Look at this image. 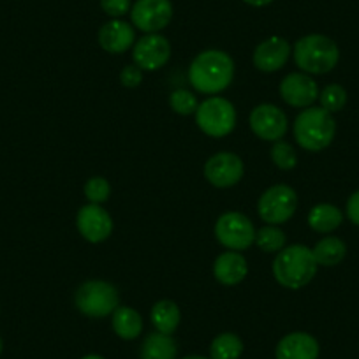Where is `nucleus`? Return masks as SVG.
<instances>
[{"label":"nucleus","instance_id":"c85d7f7f","mask_svg":"<svg viewBox=\"0 0 359 359\" xmlns=\"http://www.w3.org/2000/svg\"><path fill=\"white\" fill-rule=\"evenodd\" d=\"M169 104H171L172 111L178 113L182 116H187V115H194L196 109H198V99L192 92L189 90H175L169 97Z\"/></svg>","mask_w":359,"mask_h":359},{"label":"nucleus","instance_id":"7ed1b4c3","mask_svg":"<svg viewBox=\"0 0 359 359\" xmlns=\"http://www.w3.org/2000/svg\"><path fill=\"white\" fill-rule=\"evenodd\" d=\"M337 134L333 115L324 108L303 109L294 120L296 143L306 151H320L330 147Z\"/></svg>","mask_w":359,"mask_h":359},{"label":"nucleus","instance_id":"b1692460","mask_svg":"<svg viewBox=\"0 0 359 359\" xmlns=\"http://www.w3.org/2000/svg\"><path fill=\"white\" fill-rule=\"evenodd\" d=\"M243 352V341L234 333H222L210 345V359H238Z\"/></svg>","mask_w":359,"mask_h":359},{"label":"nucleus","instance_id":"4be33fe9","mask_svg":"<svg viewBox=\"0 0 359 359\" xmlns=\"http://www.w3.org/2000/svg\"><path fill=\"white\" fill-rule=\"evenodd\" d=\"M150 319L158 333L172 334L178 330L180 320H182V312H180L178 305L175 302H171V299H161L151 309Z\"/></svg>","mask_w":359,"mask_h":359},{"label":"nucleus","instance_id":"aec40b11","mask_svg":"<svg viewBox=\"0 0 359 359\" xmlns=\"http://www.w3.org/2000/svg\"><path fill=\"white\" fill-rule=\"evenodd\" d=\"M306 222H309V226L316 233L326 234L341 226V222H344V213L334 205L320 203V205H316L310 210L309 217H306Z\"/></svg>","mask_w":359,"mask_h":359},{"label":"nucleus","instance_id":"423d86ee","mask_svg":"<svg viewBox=\"0 0 359 359\" xmlns=\"http://www.w3.org/2000/svg\"><path fill=\"white\" fill-rule=\"evenodd\" d=\"M196 123L210 137H224L236 127V109L224 97H208L196 109Z\"/></svg>","mask_w":359,"mask_h":359},{"label":"nucleus","instance_id":"cd10ccee","mask_svg":"<svg viewBox=\"0 0 359 359\" xmlns=\"http://www.w3.org/2000/svg\"><path fill=\"white\" fill-rule=\"evenodd\" d=\"M271 161L277 165L278 169H284V171H291L298 164V155L296 150L292 148V144L285 143V141H277L271 148Z\"/></svg>","mask_w":359,"mask_h":359},{"label":"nucleus","instance_id":"9b49d317","mask_svg":"<svg viewBox=\"0 0 359 359\" xmlns=\"http://www.w3.org/2000/svg\"><path fill=\"white\" fill-rule=\"evenodd\" d=\"M250 129L259 140L264 141H282V137L287 133V116L282 111L280 108H277L275 104H259L252 109L250 118Z\"/></svg>","mask_w":359,"mask_h":359},{"label":"nucleus","instance_id":"c9c22d12","mask_svg":"<svg viewBox=\"0 0 359 359\" xmlns=\"http://www.w3.org/2000/svg\"><path fill=\"white\" fill-rule=\"evenodd\" d=\"M2 348H4V341H2V338H0V354H2Z\"/></svg>","mask_w":359,"mask_h":359},{"label":"nucleus","instance_id":"dca6fc26","mask_svg":"<svg viewBox=\"0 0 359 359\" xmlns=\"http://www.w3.org/2000/svg\"><path fill=\"white\" fill-rule=\"evenodd\" d=\"M134 43H136V30H134V25L127 23L126 20H111L99 30V44L108 53H123L133 48Z\"/></svg>","mask_w":359,"mask_h":359},{"label":"nucleus","instance_id":"20e7f679","mask_svg":"<svg viewBox=\"0 0 359 359\" xmlns=\"http://www.w3.org/2000/svg\"><path fill=\"white\" fill-rule=\"evenodd\" d=\"M340 50L337 43L323 34H310L294 44V62L306 74H326L337 67Z\"/></svg>","mask_w":359,"mask_h":359},{"label":"nucleus","instance_id":"ddd939ff","mask_svg":"<svg viewBox=\"0 0 359 359\" xmlns=\"http://www.w3.org/2000/svg\"><path fill=\"white\" fill-rule=\"evenodd\" d=\"M76 226L79 234L90 243H101L113 233V219L101 205H85L76 215Z\"/></svg>","mask_w":359,"mask_h":359},{"label":"nucleus","instance_id":"412c9836","mask_svg":"<svg viewBox=\"0 0 359 359\" xmlns=\"http://www.w3.org/2000/svg\"><path fill=\"white\" fill-rule=\"evenodd\" d=\"M111 324L115 333L123 340H134L143 331V319L134 309L126 305L116 306L115 312L111 313Z\"/></svg>","mask_w":359,"mask_h":359},{"label":"nucleus","instance_id":"f03ea898","mask_svg":"<svg viewBox=\"0 0 359 359\" xmlns=\"http://www.w3.org/2000/svg\"><path fill=\"white\" fill-rule=\"evenodd\" d=\"M316 257L306 245H289L277 254L273 261V277L282 287L302 289L313 280L317 273Z\"/></svg>","mask_w":359,"mask_h":359},{"label":"nucleus","instance_id":"0eeeda50","mask_svg":"<svg viewBox=\"0 0 359 359\" xmlns=\"http://www.w3.org/2000/svg\"><path fill=\"white\" fill-rule=\"evenodd\" d=\"M298 208V194L289 185H273L262 192L257 203L259 217L269 226L285 224Z\"/></svg>","mask_w":359,"mask_h":359},{"label":"nucleus","instance_id":"9d476101","mask_svg":"<svg viewBox=\"0 0 359 359\" xmlns=\"http://www.w3.org/2000/svg\"><path fill=\"white\" fill-rule=\"evenodd\" d=\"M243 175V161L231 151H219L205 164V178L217 189H229L240 184Z\"/></svg>","mask_w":359,"mask_h":359},{"label":"nucleus","instance_id":"2f4dec72","mask_svg":"<svg viewBox=\"0 0 359 359\" xmlns=\"http://www.w3.org/2000/svg\"><path fill=\"white\" fill-rule=\"evenodd\" d=\"M347 217L352 224L359 226V191L347 199Z\"/></svg>","mask_w":359,"mask_h":359},{"label":"nucleus","instance_id":"f704fd0d","mask_svg":"<svg viewBox=\"0 0 359 359\" xmlns=\"http://www.w3.org/2000/svg\"><path fill=\"white\" fill-rule=\"evenodd\" d=\"M182 359H210V358H205V355H185V358Z\"/></svg>","mask_w":359,"mask_h":359},{"label":"nucleus","instance_id":"6e6552de","mask_svg":"<svg viewBox=\"0 0 359 359\" xmlns=\"http://www.w3.org/2000/svg\"><path fill=\"white\" fill-rule=\"evenodd\" d=\"M215 238L227 250H247L255 241L254 224L240 212H227L217 219Z\"/></svg>","mask_w":359,"mask_h":359},{"label":"nucleus","instance_id":"72a5a7b5","mask_svg":"<svg viewBox=\"0 0 359 359\" xmlns=\"http://www.w3.org/2000/svg\"><path fill=\"white\" fill-rule=\"evenodd\" d=\"M81 359H104V358H102V355H99V354H88V355H85V358H81Z\"/></svg>","mask_w":359,"mask_h":359},{"label":"nucleus","instance_id":"393cba45","mask_svg":"<svg viewBox=\"0 0 359 359\" xmlns=\"http://www.w3.org/2000/svg\"><path fill=\"white\" fill-rule=\"evenodd\" d=\"M255 245L262 252L268 254H278L285 247V233L278 226H264L255 231Z\"/></svg>","mask_w":359,"mask_h":359},{"label":"nucleus","instance_id":"39448f33","mask_svg":"<svg viewBox=\"0 0 359 359\" xmlns=\"http://www.w3.org/2000/svg\"><path fill=\"white\" fill-rule=\"evenodd\" d=\"M74 305L83 316L102 319L120 305L118 289L104 280H88L76 289Z\"/></svg>","mask_w":359,"mask_h":359},{"label":"nucleus","instance_id":"a878e982","mask_svg":"<svg viewBox=\"0 0 359 359\" xmlns=\"http://www.w3.org/2000/svg\"><path fill=\"white\" fill-rule=\"evenodd\" d=\"M320 108H324L330 113H337L344 109V106L347 104V92L341 85H327L324 86L323 92L319 94Z\"/></svg>","mask_w":359,"mask_h":359},{"label":"nucleus","instance_id":"4468645a","mask_svg":"<svg viewBox=\"0 0 359 359\" xmlns=\"http://www.w3.org/2000/svg\"><path fill=\"white\" fill-rule=\"evenodd\" d=\"M280 95L292 108H310L319 99V86L306 72H291L282 79Z\"/></svg>","mask_w":359,"mask_h":359},{"label":"nucleus","instance_id":"f8f14e48","mask_svg":"<svg viewBox=\"0 0 359 359\" xmlns=\"http://www.w3.org/2000/svg\"><path fill=\"white\" fill-rule=\"evenodd\" d=\"M171 57V44L161 34H147L133 46L134 65L141 71H158Z\"/></svg>","mask_w":359,"mask_h":359},{"label":"nucleus","instance_id":"473e14b6","mask_svg":"<svg viewBox=\"0 0 359 359\" xmlns=\"http://www.w3.org/2000/svg\"><path fill=\"white\" fill-rule=\"evenodd\" d=\"M245 4L252 6V8H264V6H269L273 0H243Z\"/></svg>","mask_w":359,"mask_h":359},{"label":"nucleus","instance_id":"5701e85b","mask_svg":"<svg viewBox=\"0 0 359 359\" xmlns=\"http://www.w3.org/2000/svg\"><path fill=\"white\" fill-rule=\"evenodd\" d=\"M312 252L317 264L331 268V266H337L344 261L345 255H347V245H345L340 238L326 236L320 241H317V245L312 248Z\"/></svg>","mask_w":359,"mask_h":359},{"label":"nucleus","instance_id":"c756f323","mask_svg":"<svg viewBox=\"0 0 359 359\" xmlns=\"http://www.w3.org/2000/svg\"><path fill=\"white\" fill-rule=\"evenodd\" d=\"M101 8L113 20H118L130 13L133 4H130V0H101Z\"/></svg>","mask_w":359,"mask_h":359},{"label":"nucleus","instance_id":"6ab92c4d","mask_svg":"<svg viewBox=\"0 0 359 359\" xmlns=\"http://www.w3.org/2000/svg\"><path fill=\"white\" fill-rule=\"evenodd\" d=\"M178 347L171 334L150 333L141 344L140 358L141 359H176Z\"/></svg>","mask_w":359,"mask_h":359},{"label":"nucleus","instance_id":"7c9ffc66","mask_svg":"<svg viewBox=\"0 0 359 359\" xmlns=\"http://www.w3.org/2000/svg\"><path fill=\"white\" fill-rule=\"evenodd\" d=\"M120 81L127 88H136L143 81V71L137 65H126L120 72Z\"/></svg>","mask_w":359,"mask_h":359},{"label":"nucleus","instance_id":"a211bd4d","mask_svg":"<svg viewBox=\"0 0 359 359\" xmlns=\"http://www.w3.org/2000/svg\"><path fill=\"white\" fill-rule=\"evenodd\" d=\"M248 273L247 259L240 252H224L213 262V275L222 285H238L245 280Z\"/></svg>","mask_w":359,"mask_h":359},{"label":"nucleus","instance_id":"1a4fd4ad","mask_svg":"<svg viewBox=\"0 0 359 359\" xmlns=\"http://www.w3.org/2000/svg\"><path fill=\"white\" fill-rule=\"evenodd\" d=\"M130 20L141 32H161L172 20L171 0H136L130 8Z\"/></svg>","mask_w":359,"mask_h":359},{"label":"nucleus","instance_id":"f3484780","mask_svg":"<svg viewBox=\"0 0 359 359\" xmlns=\"http://www.w3.org/2000/svg\"><path fill=\"white\" fill-rule=\"evenodd\" d=\"M319 341L309 333L296 331L289 333L278 341L275 358L277 359H317L319 358Z\"/></svg>","mask_w":359,"mask_h":359},{"label":"nucleus","instance_id":"f257e3e1","mask_svg":"<svg viewBox=\"0 0 359 359\" xmlns=\"http://www.w3.org/2000/svg\"><path fill=\"white\" fill-rule=\"evenodd\" d=\"M234 79V60L222 50H205L192 60L189 81L194 90L206 95L224 92Z\"/></svg>","mask_w":359,"mask_h":359},{"label":"nucleus","instance_id":"2eb2a0df","mask_svg":"<svg viewBox=\"0 0 359 359\" xmlns=\"http://www.w3.org/2000/svg\"><path fill=\"white\" fill-rule=\"evenodd\" d=\"M291 57V44L284 37L271 36L259 43L254 51V65L261 72H277L287 64Z\"/></svg>","mask_w":359,"mask_h":359},{"label":"nucleus","instance_id":"bb28decb","mask_svg":"<svg viewBox=\"0 0 359 359\" xmlns=\"http://www.w3.org/2000/svg\"><path fill=\"white\" fill-rule=\"evenodd\" d=\"M85 196L90 203H94V205H102L109 199L111 196V185L106 178L102 176H92V178L86 180L85 184Z\"/></svg>","mask_w":359,"mask_h":359}]
</instances>
